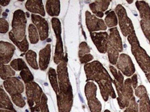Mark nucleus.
I'll use <instances>...</instances> for the list:
<instances>
[{
    "mask_svg": "<svg viewBox=\"0 0 150 112\" xmlns=\"http://www.w3.org/2000/svg\"><path fill=\"white\" fill-rule=\"evenodd\" d=\"M85 70L87 80H94L98 84L103 98L107 101L109 97H116L112 86L113 80L108 72L99 62L94 61L85 65Z\"/></svg>",
    "mask_w": 150,
    "mask_h": 112,
    "instance_id": "1",
    "label": "nucleus"
},
{
    "mask_svg": "<svg viewBox=\"0 0 150 112\" xmlns=\"http://www.w3.org/2000/svg\"><path fill=\"white\" fill-rule=\"evenodd\" d=\"M127 39L131 45L132 52L137 63L144 72L146 73L150 69V57L140 46L135 32L129 35Z\"/></svg>",
    "mask_w": 150,
    "mask_h": 112,
    "instance_id": "2",
    "label": "nucleus"
},
{
    "mask_svg": "<svg viewBox=\"0 0 150 112\" xmlns=\"http://www.w3.org/2000/svg\"><path fill=\"white\" fill-rule=\"evenodd\" d=\"M113 82L118 95L117 101L120 108H127L129 105L132 98L134 97L131 79H127L124 84H121L115 80H113Z\"/></svg>",
    "mask_w": 150,
    "mask_h": 112,
    "instance_id": "3",
    "label": "nucleus"
},
{
    "mask_svg": "<svg viewBox=\"0 0 150 112\" xmlns=\"http://www.w3.org/2000/svg\"><path fill=\"white\" fill-rule=\"evenodd\" d=\"M57 72L60 90L57 96L73 99L72 87L69 80L67 68L65 60L63 63H61L58 67Z\"/></svg>",
    "mask_w": 150,
    "mask_h": 112,
    "instance_id": "4",
    "label": "nucleus"
},
{
    "mask_svg": "<svg viewBox=\"0 0 150 112\" xmlns=\"http://www.w3.org/2000/svg\"><path fill=\"white\" fill-rule=\"evenodd\" d=\"M26 92L30 111L31 112H36L41 102L40 99L42 94V90L37 84L30 82L26 84Z\"/></svg>",
    "mask_w": 150,
    "mask_h": 112,
    "instance_id": "5",
    "label": "nucleus"
},
{
    "mask_svg": "<svg viewBox=\"0 0 150 112\" xmlns=\"http://www.w3.org/2000/svg\"><path fill=\"white\" fill-rule=\"evenodd\" d=\"M136 7L138 9L142 20L141 26L146 37L150 43V8L145 1H137Z\"/></svg>",
    "mask_w": 150,
    "mask_h": 112,
    "instance_id": "6",
    "label": "nucleus"
},
{
    "mask_svg": "<svg viewBox=\"0 0 150 112\" xmlns=\"http://www.w3.org/2000/svg\"><path fill=\"white\" fill-rule=\"evenodd\" d=\"M97 90V86L93 82H88L85 87L88 106L91 112H101V104L96 98Z\"/></svg>",
    "mask_w": 150,
    "mask_h": 112,
    "instance_id": "7",
    "label": "nucleus"
},
{
    "mask_svg": "<svg viewBox=\"0 0 150 112\" xmlns=\"http://www.w3.org/2000/svg\"><path fill=\"white\" fill-rule=\"evenodd\" d=\"M115 11L118 16L119 25L123 35L127 36L134 32L133 24L127 17L125 8L119 5L115 8Z\"/></svg>",
    "mask_w": 150,
    "mask_h": 112,
    "instance_id": "8",
    "label": "nucleus"
},
{
    "mask_svg": "<svg viewBox=\"0 0 150 112\" xmlns=\"http://www.w3.org/2000/svg\"><path fill=\"white\" fill-rule=\"evenodd\" d=\"M117 67L127 76H131L135 72V67L131 58L127 54L120 55L117 62Z\"/></svg>",
    "mask_w": 150,
    "mask_h": 112,
    "instance_id": "9",
    "label": "nucleus"
},
{
    "mask_svg": "<svg viewBox=\"0 0 150 112\" xmlns=\"http://www.w3.org/2000/svg\"><path fill=\"white\" fill-rule=\"evenodd\" d=\"M4 85L6 91L10 96L21 94L24 91L23 83L16 78H9L4 82Z\"/></svg>",
    "mask_w": 150,
    "mask_h": 112,
    "instance_id": "10",
    "label": "nucleus"
},
{
    "mask_svg": "<svg viewBox=\"0 0 150 112\" xmlns=\"http://www.w3.org/2000/svg\"><path fill=\"white\" fill-rule=\"evenodd\" d=\"M91 39L100 52L105 53L107 51L109 36L107 33H91Z\"/></svg>",
    "mask_w": 150,
    "mask_h": 112,
    "instance_id": "11",
    "label": "nucleus"
},
{
    "mask_svg": "<svg viewBox=\"0 0 150 112\" xmlns=\"http://www.w3.org/2000/svg\"><path fill=\"white\" fill-rule=\"evenodd\" d=\"M86 24L90 32L97 30H105L107 27L103 20H99L91 15L89 12H86Z\"/></svg>",
    "mask_w": 150,
    "mask_h": 112,
    "instance_id": "12",
    "label": "nucleus"
},
{
    "mask_svg": "<svg viewBox=\"0 0 150 112\" xmlns=\"http://www.w3.org/2000/svg\"><path fill=\"white\" fill-rule=\"evenodd\" d=\"M109 32L110 36H109L108 44L113 46L119 52H122L123 51L122 43L117 29L116 27L112 28L109 30Z\"/></svg>",
    "mask_w": 150,
    "mask_h": 112,
    "instance_id": "13",
    "label": "nucleus"
},
{
    "mask_svg": "<svg viewBox=\"0 0 150 112\" xmlns=\"http://www.w3.org/2000/svg\"><path fill=\"white\" fill-rule=\"evenodd\" d=\"M47 46L45 48L42 49L40 53L39 58V65L42 70H44L47 69L49 65L50 59V49L47 50Z\"/></svg>",
    "mask_w": 150,
    "mask_h": 112,
    "instance_id": "14",
    "label": "nucleus"
},
{
    "mask_svg": "<svg viewBox=\"0 0 150 112\" xmlns=\"http://www.w3.org/2000/svg\"><path fill=\"white\" fill-rule=\"evenodd\" d=\"M110 1H96L94 3L91 4L90 7L93 13L95 14H97L99 12L105 11L109 7Z\"/></svg>",
    "mask_w": 150,
    "mask_h": 112,
    "instance_id": "15",
    "label": "nucleus"
},
{
    "mask_svg": "<svg viewBox=\"0 0 150 112\" xmlns=\"http://www.w3.org/2000/svg\"><path fill=\"white\" fill-rule=\"evenodd\" d=\"M1 108L11 111L15 110L10 99L2 89H1Z\"/></svg>",
    "mask_w": 150,
    "mask_h": 112,
    "instance_id": "16",
    "label": "nucleus"
},
{
    "mask_svg": "<svg viewBox=\"0 0 150 112\" xmlns=\"http://www.w3.org/2000/svg\"><path fill=\"white\" fill-rule=\"evenodd\" d=\"M107 52L110 63L113 65L116 64L117 62L119 52L113 46L109 44H108L107 47Z\"/></svg>",
    "mask_w": 150,
    "mask_h": 112,
    "instance_id": "17",
    "label": "nucleus"
},
{
    "mask_svg": "<svg viewBox=\"0 0 150 112\" xmlns=\"http://www.w3.org/2000/svg\"><path fill=\"white\" fill-rule=\"evenodd\" d=\"M15 73L9 65H1V77L2 80L7 79L15 75Z\"/></svg>",
    "mask_w": 150,
    "mask_h": 112,
    "instance_id": "18",
    "label": "nucleus"
},
{
    "mask_svg": "<svg viewBox=\"0 0 150 112\" xmlns=\"http://www.w3.org/2000/svg\"><path fill=\"white\" fill-rule=\"evenodd\" d=\"M139 112H150V101L148 95L140 98Z\"/></svg>",
    "mask_w": 150,
    "mask_h": 112,
    "instance_id": "19",
    "label": "nucleus"
},
{
    "mask_svg": "<svg viewBox=\"0 0 150 112\" xmlns=\"http://www.w3.org/2000/svg\"><path fill=\"white\" fill-rule=\"evenodd\" d=\"M49 78L53 88L54 90L57 95H58L59 90L57 80V74L54 69H53L52 68H50L49 70Z\"/></svg>",
    "mask_w": 150,
    "mask_h": 112,
    "instance_id": "20",
    "label": "nucleus"
},
{
    "mask_svg": "<svg viewBox=\"0 0 150 112\" xmlns=\"http://www.w3.org/2000/svg\"><path fill=\"white\" fill-rule=\"evenodd\" d=\"M105 22L109 27H114L117 24V19L114 11L110 12L105 18Z\"/></svg>",
    "mask_w": 150,
    "mask_h": 112,
    "instance_id": "21",
    "label": "nucleus"
},
{
    "mask_svg": "<svg viewBox=\"0 0 150 112\" xmlns=\"http://www.w3.org/2000/svg\"><path fill=\"white\" fill-rule=\"evenodd\" d=\"M20 74L25 83H30V82L33 80V74L30 72L28 67L22 70Z\"/></svg>",
    "mask_w": 150,
    "mask_h": 112,
    "instance_id": "22",
    "label": "nucleus"
},
{
    "mask_svg": "<svg viewBox=\"0 0 150 112\" xmlns=\"http://www.w3.org/2000/svg\"><path fill=\"white\" fill-rule=\"evenodd\" d=\"M33 52H32L31 53H30V52L27 53L26 55V60L27 62L31 67H33L34 69H38V66L36 61V54L34 52L32 53Z\"/></svg>",
    "mask_w": 150,
    "mask_h": 112,
    "instance_id": "23",
    "label": "nucleus"
},
{
    "mask_svg": "<svg viewBox=\"0 0 150 112\" xmlns=\"http://www.w3.org/2000/svg\"><path fill=\"white\" fill-rule=\"evenodd\" d=\"M11 66L13 69L16 70H22L24 69L27 68L26 64L21 59H18L13 61L11 62Z\"/></svg>",
    "mask_w": 150,
    "mask_h": 112,
    "instance_id": "24",
    "label": "nucleus"
},
{
    "mask_svg": "<svg viewBox=\"0 0 150 112\" xmlns=\"http://www.w3.org/2000/svg\"><path fill=\"white\" fill-rule=\"evenodd\" d=\"M110 70L111 71V73L114 77L115 80L121 84H124V82H123L124 77L122 75L121 72L120 71H118L117 69H115V68L113 66H110Z\"/></svg>",
    "mask_w": 150,
    "mask_h": 112,
    "instance_id": "25",
    "label": "nucleus"
},
{
    "mask_svg": "<svg viewBox=\"0 0 150 112\" xmlns=\"http://www.w3.org/2000/svg\"><path fill=\"white\" fill-rule=\"evenodd\" d=\"M124 112H139L138 104L136 102L134 97L132 98L129 105Z\"/></svg>",
    "mask_w": 150,
    "mask_h": 112,
    "instance_id": "26",
    "label": "nucleus"
},
{
    "mask_svg": "<svg viewBox=\"0 0 150 112\" xmlns=\"http://www.w3.org/2000/svg\"><path fill=\"white\" fill-rule=\"evenodd\" d=\"M12 101L16 105L20 108H23L25 105V102L21 94H17L12 96Z\"/></svg>",
    "mask_w": 150,
    "mask_h": 112,
    "instance_id": "27",
    "label": "nucleus"
},
{
    "mask_svg": "<svg viewBox=\"0 0 150 112\" xmlns=\"http://www.w3.org/2000/svg\"><path fill=\"white\" fill-rule=\"evenodd\" d=\"M47 98L46 96L43 94L41 98V102L37 111L35 112H49L47 106Z\"/></svg>",
    "mask_w": 150,
    "mask_h": 112,
    "instance_id": "28",
    "label": "nucleus"
},
{
    "mask_svg": "<svg viewBox=\"0 0 150 112\" xmlns=\"http://www.w3.org/2000/svg\"><path fill=\"white\" fill-rule=\"evenodd\" d=\"M135 94L137 97L140 98L147 95V92L145 86L140 85L135 90Z\"/></svg>",
    "mask_w": 150,
    "mask_h": 112,
    "instance_id": "29",
    "label": "nucleus"
},
{
    "mask_svg": "<svg viewBox=\"0 0 150 112\" xmlns=\"http://www.w3.org/2000/svg\"><path fill=\"white\" fill-rule=\"evenodd\" d=\"M29 28V33L33 34V35L32 36L30 37L31 43H37V42L38 41V34L36 29H35V27L32 24L30 25Z\"/></svg>",
    "mask_w": 150,
    "mask_h": 112,
    "instance_id": "30",
    "label": "nucleus"
},
{
    "mask_svg": "<svg viewBox=\"0 0 150 112\" xmlns=\"http://www.w3.org/2000/svg\"><path fill=\"white\" fill-rule=\"evenodd\" d=\"M79 48H81L79 52V57H82L83 56H84L85 54H86V53L90 52L89 48L86 44V43H85V42H82Z\"/></svg>",
    "mask_w": 150,
    "mask_h": 112,
    "instance_id": "31",
    "label": "nucleus"
},
{
    "mask_svg": "<svg viewBox=\"0 0 150 112\" xmlns=\"http://www.w3.org/2000/svg\"><path fill=\"white\" fill-rule=\"evenodd\" d=\"M93 57L91 54H86L82 57H80V61L82 64H85L93 60Z\"/></svg>",
    "mask_w": 150,
    "mask_h": 112,
    "instance_id": "32",
    "label": "nucleus"
},
{
    "mask_svg": "<svg viewBox=\"0 0 150 112\" xmlns=\"http://www.w3.org/2000/svg\"><path fill=\"white\" fill-rule=\"evenodd\" d=\"M131 81L133 88L134 89H135L138 86V80H137V74H135L133 75L131 78Z\"/></svg>",
    "mask_w": 150,
    "mask_h": 112,
    "instance_id": "33",
    "label": "nucleus"
},
{
    "mask_svg": "<svg viewBox=\"0 0 150 112\" xmlns=\"http://www.w3.org/2000/svg\"><path fill=\"white\" fill-rule=\"evenodd\" d=\"M146 74V77L147 79L149 81V82L150 83V69L148 72L145 74Z\"/></svg>",
    "mask_w": 150,
    "mask_h": 112,
    "instance_id": "34",
    "label": "nucleus"
},
{
    "mask_svg": "<svg viewBox=\"0 0 150 112\" xmlns=\"http://www.w3.org/2000/svg\"><path fill=\"white\" fill-rule=\"evenodd\" d=\"M96 15H97V16L99 17L102 18L103 17V12H99V13H98L96 14Z\"/></svg>",
    "mask_w": 150,
    "mask_h": 112,
    "instance_id": "35",
    "label": "nucleus"
},
{
    "mask_svg": "<svg viewBox=\"0 0 150 112\" xmlns=\"http://www.w3.org/2000/svg\"><path fill=\"white\" fill-rule=\"evenodd\" d=\"M1 112H17L16 111L14 110V111H11V110H1Z\"/></svg>",
    "mask_w": 150,
    "mask_h": 112,
    "instance_id": "36",
    "label": "nucleus"
},
{
    "mask_svg": "<svg viewBox=\"0 0 150 112\" xmlns=\"http://www.w3.org/2000/svg\"><path fill=\"white\" fill-rule=\"evenodd\" d=\"M3 16H4L6 17L7 16V13H3Z\"/></svg>",
    "mask_w": 150,
    "mask_h": 112,
    "instance_id": "37",
    "label": "nucleus"
},
{
    "mask_svg": "<svg viewBox=\"0 0 150 112\" xmlns=\"http://www.w3.org/2000/svg\"><path fill=\"white\" fill-rule=\"evenodd\" d=\"M110 112V111H109V110H106L105 111V112Z\"/></svg>",
    "mask_w": 150,
    "mask_h": 112,
    "instance_id": "38",
    "label": "nucleus"
}]
</instances>
